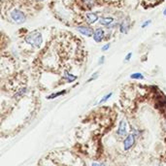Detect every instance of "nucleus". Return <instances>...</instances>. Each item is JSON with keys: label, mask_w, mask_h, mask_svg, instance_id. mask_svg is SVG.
Here are the masks:
<instances>
[{"label": "nucleus", "mask_w": 166, "mask_h": 166, "mask_svg": "<svg viewBox=\"0 0 166 166\" xmlns=\"http://www.w3.org/2000/svg\"><path fill=\"white\" fill-rule=\"evenodd\" d=\"M104 59H105L104 56H101V57L99 58V62H98V64H103V63H104Z\"/></svg>", "instance_id": "18"}, {"label": "nucleus", "mask_w": 166, "mask_h": 166, "mask_svg": "<svg viewBox=\"0 0 166 166\" xmlns=\"http://www.w3.org/2000/svg\"><path fill=\"white\" fill-rule=\"evenodd\" d=\"M114 22V19L112 17H103L99 19V24L104 26H109Z\"/></svg>", "instance_id": "7"}, {"label": "nucleus", "mask_w": 166, "mask_h": 166, "mask_svg": "<svg viewBox=\"0 0 166 166\" xmlns=\"http://www.w3.org/2000/svg\"><path fill=\"white\" fill-rule=\"evenodd\" d=\"M163 15H164V16H166V8H165V10L163 11Z\"/></svg>", "instance_id": "21"}, {"label": "nucleus", "mask_w": 166, "mask_h": 166, "mask_svg": "<svg viewBox=\"0 0 166 166\" xmlns=\"http://www.w3.org/2000/svg\"><path fill=\"white\" fill-rule=\"evenodd\" d=\"M109 48H110V44H106L104 47L102 48V51H103V52L107 51V50H109Z\"/></svg>", "instance_id": "17"}, {"label": "nucleus", "mask_w": 166, "mask_h": 166, "mask_svg": "<svg viewBox=\"0 0 166 166\" xmlns=\"http://www.w3.org/2000/svg\"><path fill=\"white\" fill-rule=\"evenodd\" d=\"M66 93V91H58V92H56V93H52V95H50L48 99H54V98H56V97H58L59 95H63Z\"/></svg>", "instance_id": "12"}, {"label": "nucleus", "mask_w": 166, "mask_h": 166, "mask_svg": "<svg viewBox=\"0 0 166 166\" xmlns=\"http://www.w3.org/2000/svg\"><path fill=\"white\" fill-rule=\"evenodd\" d=\"M112 92H110V93H108V94H106V95H104V97H103L102 99H101V100L100 101H99V104H102V103H104V102H106V101H107L108 100V99L109 98H110L111 97V96H112Z\"/></svg>", "instance_id": "14"}, {"label": "nucleus", "mask_w": 166, "mask_h": 166, "mask_svg": "<svg viewBox=\"0 0 166 166\" xmlns=\"http://www.w3.org/2000/svg\"><path fill=\"white\" fill-rule=\"evenodd\" d=\"M131 56H132V52H129V54L126 55V57H125V61H128L129 59L131 58Z\"/></svg>", "instance_id": "19"}, {"label": "nucleus", "mask_w": 166, "mask_h": 166, "mask_svg": "<svg viewBox=\"0 0 166 166\" xmlns=\"http://www.w3.org/2000/svg\"><path fill=\"white\" fill-rule=\"evenodd\" d=\"M129 29V24L126 21H124L119 25V30H121V33H127Z\"/></svg>", "instance_id": "10"}, {"label": "nucleus", "mask_w": 166, "mask_h": 166, "mask_svg": "<svg viewBox=\"0 0 166 166\" xmlns=\"http://www.w3.org/2000/svg\"><path fill=\"white\" fill-rule=\"evenodd\" d=\"M151 22H152V21H151V19H149V21H147V22H145V24H142V27H143V28H145V27H146V26H147V25H149V24H151Z\"/></svg>", "instance_id": "16"}, {"label": "nucleus", "mask_w": 166, "mask_h": 166, "mask_svg": "<svg viewBox=\"0 0 166 166\" xmlns=\"http://www.w3.org/2000/svg\"><path fill=\"white\" fill-rule=\"evenodd\" d=\"M86 19H87V22L88 24H93L94 22L98 21V16L94 14V13H88L87 16H86Z\"/></svg>", "instance_id": "8"}, {"label": "nucleus", "mask_w": 166, "mask_h": 166, "mask_svg": "<svg viewBox=\"0 0 166 166\" xmlns=\"http://www.w3.org/2000/svg\"><path fill=\"white\" fill-rule=\"evenodd\" d=\"M77 29L80 33H82V34L85 36H88V37H91V36L93 35V33H94L93 30H92V28L88 27L87 25H80L77 27Z\"/></svg>", "instance_id": "4"}, {"label": "nucleus", "mask_w": 166, "mask_h": 166, "mask_svg": "<svg viewBox=\"0 0 166 166\" xmlns=\"http://www.w3.org/2000/svg\"><path fill=\"white\" fill-rule=\"evenodd\" d=\"M135 143V135L132 134H128L127 137L125 138V140L124 142V151H128L129 149L132 148V146L134 145Z\"/></svg>", "instance_id": "3"}, {"label": "nucleus", "mask_w": 166, "mask_h": 166, "mask_svg": "<svg viewBox=\"0 0 166 166\" xmlns=\"http://www.w3.org/2000/svg\"><path fill=\"white\" fill-rule=\"evenodd\" d=\"M24 41L28 45L32 46L34 48H40L43 43V36L41 32L37 30H34L32 32H29L27 35L24 37Z\"/></svg>", "instance_id": "1"}, {"label": "nucleus", "mask_w": 166, "mask_h": 166, "mask_svg": "<svg viewBox=\"0 0 166 166\" xmlns=\"http://www.w3.org/2000/svg\"><path fill=\"white\" fill-rule=\"evenodd\" d=\"M162 0H143V4L148 7H152L155 5H157L158 3H160Z\"/></svg>", "instance_id": "9"}, {"label": "nucleus", "mask_w": 166, "mask_h": 166, "mask_svg": "<svg viewBox=\"0 0 166 166\" xmlns=\"http://www.w3.org/2000/svg\"><path fill=\"white\" fill-rule=\"evenodd\" d=\"M37 1H44V0H37Z\"/></svg>", "instance_id": "23"}, {"label": "nucleus", "mask_w": 166, "mask_h": 166, "mask_svg": "<svg viewBox=\"0 0 166 166\" xmlns=\"http://www.w3.org/2000/svg\"><path fill=\"white\" fill-rule=\"evenodd\" d=\"M97 77H98V73L96 72V73H94V75H92V76H91V79H88V82H91L92 80H95Z\"/></svg>", "instance_id": "15"}, {"label": "nucleus", "mask_w": 166, "mask_h": 166, "mask_svg": "<svg viewBox=\"0 0 166 166\" xmlns=\"http://www.w3.org/2000/svg\"><path fill=\"white\" fill-rule=\"evenodd\" d=\"M64 79H66L67 80V82H74L76 79H77V77H76V76H74V75H72V74H70V73H68V72H65L64 73Z\"/></svg>", "instance_id": "11"}, {"label": "nucleus", "mask_w": 166, "mask_h": 166, "mask_svg": "<svg viewBox=\"0 0 166 166\" xmlns=\"http://www.w3.org/2000/svg\"><path fill=\"white\" fill-rule=\"evenodd\" d=\"M105 38V31L103 30L102 28H97L94 30L93 33V40L95 42L100 43L101 41H103V39Z\"/></svg>", "instance_id": "5"}, {"label": "nucleus", "mask_w": 166, "mask_h": 166, "mask_svg": "<svg viewBox=\"0 0 166 166\" xmlns=\"http://www.w3.org/2000/svg\"><path fill=\"white\" fill-rule=\"evenodd\" d=\"M126 126H127L126 121H125L124 119H121V121H119V128H118V131H117L118 135H119V136H124L125 134H126V129H127Z\"/></svg>", "instance_id": "6"}, {"label": "nucleus", "mask_w": 166, "mask_h": 166, "mask_svg": "<svg viewBox=\"0 0 166 166\" xmlns=\"http://www.w3.org/2000/svg\"><path fill=\"white\" fill-rule=\"evenodd\" d=\"M10 19L12 22H14L15 24H24L26 21V15L24 11L19 10L18 8L12 9V11L9 13Z\"/></svg>", "instance_id": "2"}, {"label": "nucleus", "mask_w": 166, "mask_h": 166, "mask_svg": "<svg viewBox=\"0 0 166 166\" xmlns=\"http://www.w3.org/2000/svg\"><path fill=\"white\" fill-rule=\"evenodd\" d=\"M92 166H100V164L96 163V162H94V163H92Z\"/></svg>", "instance_id": "20"}, {"label": "nucleus", "mask_w": 166, "mask_h": 166, "mask_svg": "<svg viewBox=\"0 0 166 166\" xmlns=\"http://www.w3.org/2000/svg\"><path fill=\"white\" fill-rule=\"evenodd\" d=\"M100 166H106V165H105L104 163H101V164H100Z\"/></svg>", "instance_id": "22"}, {"label": "nucleus", "mask_w": 166, "mask_h": 166, "mask_svg": "<svg viewBox=\"0 0 166 166\" xmlns=\"http://www.w3.org/2000/svg\"><path fill=\"white\" fill-rule=\"evenodd\" d=\"M131 79H137V80H143L144 79V76H143L141 73H134V74L130 75Z\"/></svg>", "instance_id": "13"}]
</instances>
